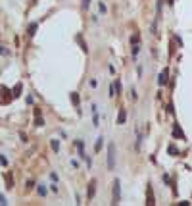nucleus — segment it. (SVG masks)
<instances>
[{
  "label": "nucleus",
  "instance_id": "nucleus-1",
  "mask_svg": "<svg viewBox=\"0 0 192 206\" xmlns=\"http://www.w3.org/2000/svg\"><path fill=\"white\" fill-rule=\"evenodd\" d=\"M113 166H115V144H110L108 147V168L113 169Z\"/></svg>",
  "mask_w": 192,
  "mask_h": 206
},
{
  "label": "nucleus",
  "instance_id": "nucleus-2",
  "mask_svg": "<svg viewBox=\"0 0 192 206\" xmlns=\"http://www.w3.org/2000/svg\"><path fill=\"white\" fill-rule=\"evenodd\" d=\"M121 199V181L115 179L113 181V204H117Z\"/></svg>",
  "mask_w": 192,
  "mask_h": 206
},
{
  "label": "nucleus",
  "instance_id": "nucleus-3",
  "mask_svg": "<svg viewBox=\"0 0 192 206\" xmlns=\"http://www.w3.org/2000/svg\"><path fill=\"white\" fill-rule=\"evenodd\" d=\"M173 137H177V139H185V133H183V129H181L179 123H173Z\"/></svg>",
  "mask_w": 192,
  "mask_h": 206
},
{
  "label": "nucleus",
  "instance_id": "nucleus-4",
  "mask_svg": "<svg viewBox=\"0 0 192 206\" xmlns=\"http://www.w3.org/2000/svg\"><path fill=\"white\" fill-rule=\"evenodd\" d=\"M125 119H127V110H125V108H121L119 114H117V123H125Z\"/></svg>",
  "mask_w": 192,
  "mask_h": 206
},
{
  "label": "nucleus",
  "instance_id": "nucleus-5",
  "mask_svg": "<svg viewBox=\"0 0 192 206\" xmlns=\"http://www.w3.org/2000/svg\"><path fill=\"white\" fill-rule=\"evenodd\" d=\"M94 189H96V181H91L88 191H87V196H88V199H94Z\"/></svg>",
  "mask_w": 192,
  "mask_h": 206
},
{
  "label": "nucleus",
  "instance_id": "nucleus-6",
  "mask_svg": "<svg viewBox=\"0 0 192 206\" xmlns=\"http://www.w3.org/2000/svg\"><path fill=\"white\" fill-rule=\"evenodd\" d=\"M167 75H169V71L163 70L161 73H160V79H158V83H160V85H165V83H167Z\"/></svg>",
  "mask_w": 192,
  "mask_h": 206
},
{
  "label": "nucleus",
  "instance_id": "nucleus-7",
  "mask_svg": "<svg viewBox=\"0 0 192 206\" xmlns=\"http://www.w3.org/2000/svg\"><path fill=\"white\" fill-rule=\"evenodd\" d=\"M71 104L79 106V92H71Z\"/></svg>",
  "mask_w": 192,
  "mask_h": 206
},
{
  "label": "nucleus",
  "instance_id": "nucleus-8",
  "mask_svg": "<svg viewBox=\"0 0 192 206\" xmlns=\"http://www.w3.org/2000/svg\"><path fill=\"white\" fill-rule=\"evenodd\" d=\"M77 41H79V44H81V48H83V52H88V48H87V43L83 41V37L81 35H77Z\"/></svg>",
  "mask_w": 192,
  "mask_h": 206
},
{
  "label": "nucleus",
  "instance_id": "nucleus-9",
  "mask_svg": "<svg viewBox=\"0 0 192 206\" xmlns=\"http://www.w3.org/2000/svg\"><path fill=\"white\" fill-rule=\"evenodd\" d=\"M138 52H140V44H133V58H137V56H138Z\"/></svg>",
  "mask_w": 192,
  "mask_h": 206
},
{
  "label": "nucleus",
  "instance_id": "nucleus-10",
  "mask_svg": "<svg viewBox=\"0 0 192 206\" xmlns=\"http://www.w3.org/2000/svg\"><path fill=\"white\" fill-rule=\"evenodd\" d=\"M37 27H39V25H37V23H31V25H29V29H27V31H29V37H33V35H35Z\"/></svg>",
  "mask_w": 192,
  "mask_h": 206
},
{
  "label": "nucleus",
  "instance_id": "nucleus-11",
  "mask_svg": "<svg viewBox=\"0 0 192 206\" xmlns=\"http://www.w3.org/2000/svg\"><path fill=\"white\" fill-rule=\"evenodd\" d=\"M92 123H94V127L100 125V118H98V112L96 110H94V116H92Z\"/></svg>",
  "mask_w": 192,
  "mask_h": 206
},
{
  "label": "nucleus",
  "instance_id": "nucleus-12",
  "mask_svg": "<svg viewBox=\"0 0 192 206\" xmlns=\"http://www.w3.org/2000/svg\"><path fill=\"white\" fill-rule=\"evenodd\" d=\"M102 144H104V139H102V137H100V139L96 141V144H94V150H96V152H98V150H100V148H102Z\"/></svg>",
  "mask_w": 192,
  "mask_h": 206
},
{
  "label": "nucleus",
  "instance_id": "nucleus-13",
  "mask_svg": "<svg viewBox=\"0 0 192 206\" xmlns=\"http://www.w3.org/2000/svg\"><path fill=\"white\" fill-rule=\"evenodd\" d=\"M167 152H169V154H179V148H177V147H173V144H169Z\"/></svg>",
  "mask_w": 192,
  "mask_h": 206
},
{
  "label": "nucleus",
  "instance_id": "nucleus-14",
  "mask_svg": "<svg viewBox=\"0 0 192 206\" xmlns=\"http://www.w3.org/2000/svg\"><path fill=\"white\" fill-rule=\"evenodd\" d=\"M52 150H54V152H58V150H60V141H56V139L52 141Z\"/></svg>",
  "mask_w": 192,
  "mask_h": 206
},
{
  "label": "nucleus",
  "instance_id": "nucleus-15",
  "mask_svg": "<svg viewBox=\"0 0 192 206\" xmlns=\"http://www.w3.org/2000/svg\"><path fill=\"white\" fill-rule=\"evenodd\" d=\"M146 204H154V195H152V189H148V202Z\"/></svg>",
  "mask_w": 192,
  "mask_h": 206
},
{
  "label": "nucleus",
  "instance_id": "nucleus-16",
  "mask_svg": "<svg viewBox=\"0 0 192 206\" xmlns=\"http://www.w3.org/2000/svg\"><path fill=\"white\" fill-rule=\"evenodd\" d=\"M39 195H40V196L46 195V187H44V185H39Z\"/></svg>",
  "mask_w": 192,
  "mask_h": 206
},
{
  "label": "nucleus",
  "instance_id": "nucleus-17",
  "mask_svg": "<svg viewBox=\"0 0 192 206\" xmlns=\"http://www.w3.org/2000/svg\"><path fill=\"white\" fill-rule=\"evenodd\" d=\"M138 41H140V35H138V33H137V35H133V37H131V43H133V44H137Z\"/></svg>",
  "mask_w": 192,
  "mask_h": 206
},
{
  "label": "nucleus",
  "instance_id": "nucleus-18",
  "mask_svg": "<svg viewBox=\"0 0 192 206\" xmlns=\"http://www.w3.org/2000/svg\"><path fill=\"white\" fill-rule=\"evenodd\" d=\"M19 92H21V83H19L18 87L14 89V95H12V96H19Z\"/></svg>",
  "mask_w": 192,
  "mask_h": 206
},
{
  "label": "nucleus",
  "instance_id": "nucleus-19",
  "mask_svg": "<svg viewBox=\"0 0 192 206\" xmlns=\"http://www.w3.org/2000/svg\"><path fill=\"white\" fill-rule=\"evenodd\" d=\"M35 123H37V127H42V118H40V116H37V119H35Z\"/></svg>",
  "mask_w": 192,
  "mask_h": 206
},
{
  "label": "nucleus",
  "instance_id": "nucleus-20",
  "mask_svg": "<svg viewBox=\"0 0 192 206\" xmlns=\"http://www.w3.org/2000/svg\"><path fill=\"white\" fill-rule=\"evenodd\" d=\"M0 164H2V166H8V160H6V158H4V156H2V154H0Z\"/></svg>",
  "mask_w": 192,
  "mask_h": 206
},
{
  "label": "nucleus",
  "instance_id": "nucleus-21",
  "mask_svg": "<svg viewBox=\"0 0 192 206\" xmlns=\"http://www.w3.org/2000/svg\"><path fill=\"white\" fill-rule=\"evenodd\" d=\"M88 6H91V0H83V8H85V10H87Z\"/></svg>",
  "mask_w": 192,
  "mask_h": 206
},
{
  "label": "nucleus",
  "instance_id": "nucleus-22",
  "mask_svg": "<svg viewBox=\"0 0 192 206\" xmlns=\"http://www.w3.org/2000/svg\"><path fill=\"white\" fill-rule=\"evenodd\" d=\"M98 8H100L102 14H106V6H104V4H98Z\"/></svg>",
  "mask_w": 192,
  "mask_h": 206
},
{
  "label": "nucleus",
  "instance_id": "nucleus-23",
  "mask_svg": "<svg viewBox=\"0 0 192 206\" xmlns=\"http://www.w3.org/2000/svg\"><path fill=\"white\" fill-rule=\"evenodd\" d=\"M190 202H188V200H181V202H179V206H188Z\"/></svg>",
  "mask_w": 192,
  "mask_h": 206
},
{
  "label": "nucleus",
  "instance_id": "nucleus-24",
  "mask_svg": "<svg viewBox=\"0 0 192 206\" xmlns=\"http://www.w3.org/2000/svg\"><path fill=\"white\" fill-rule=\"evenodd\" d=\"M0 204H8V202H6V199H4L2 195H0Z\"/></svg>",
  "mask_w": 192,
  "mask_h": 206
}]
</instances>
